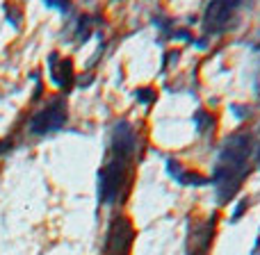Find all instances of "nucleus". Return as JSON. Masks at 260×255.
I'll return each mask as SVG.
<instances>
[{
    "instance_id": "obj_1",
    "label": "nucleus",
    "mask_w": 260,
    "mask_h": 255,
    "mask_svg": "<svg viewBox=\"0 0 260 255\" xmlns=\"http://www.w3.org/2000/svg\"><path fill=\"white\" fill-rule=\"evenodd\" d=\"M139 137L130 121L121 119L110 132L105 160L99 169V203L103 205H121L128 198L135 180V162H137Z\"/></svg>"
},
{
    "instance_id": "obj_2",
    "label": "nucleus",
    "mask_w": 260,
    "mask_h": 255,
    "mask_svg": "<svg viewBox=\"0 0 260 255\" xmlns=\"http://www.w3.org/2000/svg\"><path fill=\"white\" fill-rule=\"evenodd\" d=\"M253 157V137L249 132H235L221 143L219 157L212 169L210 185L217 192V201L221 205L231 201L240 192L244 178L251 171Z\"/></svg>"
},
{
    "instance_id": "obj_3",
    "label": "nucleus",
    "mask_w": 260,
    "mask_h": 255,
    "mask_svg": "<svg viewBox=\"0 0 260 255\" xmlns=\"http://www.w3.org/2000/svg\"><path fill=\"white\" fill-rule=\"evenodd\" d=\"M69 119V107H67V98L64 96H55L41 110H37L30 117V123H27V130L35 137H48V134L59 132L64 126H67Z\"/></svg>"
},
{
    "instance_id": "obj_4",
    "label": "nucleus",
    "mask_w": 260,
    "mask_h": 255,
    "mask_svg": "<svg viewBox=\"0 0 260 255\" xmlns=\"http://www.w3.org/2000/svg\"><path fill=\"white\" fill-rule=\"evenodd\" d=\"M135 244V228L126 216H114L108 226L101 255H130Z\"/></svg>"
},
{
    "instance_id": "obj_5",
    "label": "nucleus",
    "mask_w": 260,
    "mask_h": 255,
    "mask_svg": "<svg viewBox=\"0 0 260 255\" xmlns=\"http://www.w3.org/2000/svg\"><path fill=\"white\" fill-rule=\"evenodd\" d=\"M215 228H217V216L210 219L197 221L189 226V235H187V255H208L212 246V237H215Z\"/></svg>"
},
{
    "instance_id": "obj_6",
    "label": "nucleus",
    "mask_w": 260,
    "mask_h": 255,
    "mask_svg": "<svg viewBox=\"0 0 260 255\" xmlns=\"http://www.w3.org/2000/svg\"><path fill=\"white\" fill-rule=\"evenodd\" d=\"M240 9V3H210L203 16L206 34H221L229 30V21H233L235 12Z\"/></svg>"
},
{
    "instance_id": "obj_7",
    "label": "nucleus",
    "mask_w": 260,
    "mask_h": 255,
    "mask_svg": "<svg viewBox=\"0 0 260 255\" xmlns=\"http://www.w3.org/2000/svg\"><path fill=\"white\" fill-rule=\"evenodd\" d=\"M48 73L50 80L59 87L62 91H69L76 80V68H73V62L69 57H59L57 53H53L48 57Z\"/></svg>"
},
{
    "instance_id": "obj_8",
    "label": "nucleus",
    "mask_w": 260,
    "mask_h": 255,
    "mask_svg": "<svg viewBox=\"0 0 260 255\" xmlns=\"http://www.w3.org/2000/svg\"><path fill=\"white\" fill-rule=\"evenodd\" d=\"M167 171H169L171 178H174L178 185H183V187H203V185L210 183L206 175L183 166L178 160H167Z\"/></svg>"
},
{
    "instance_id": "obj_9",
    "label": "nucleus",
    "mask_w": 260,
    "mask_h": 255,
    "mask_svg": "<svg viewBox=\"0 0 260 255\" xmlns=\"http://www.w3.org/2000/svg\"><path fill=\"white\" fill-rule=\"evenodd\" d=\"M194 126H197L199 132H210L212 134V130H215V126H217V119L212 117L210 112H206V110H199V112L194 114Z\"/></svg>"
},
{
    "instance_id": "obj_10",
    "label": "nucleus",
    "mask_w": 260,
    "mask_h": 255,
    "mask_svg": "<svg viewBox=\"0 0 260 255\" xmlns=\"http://www.w3.org/2000/svg\"><path fill=\"white\" fill-rule=\"evenodd\" d=\"M91 34V25H89V18L82 16L78 18V25H76V39L78 41H87V37Z\"/></svg>"
},
{
    "instance_id": "obj_11",
    "label": "nucleus",
    "mask_w": 260,
    "mask_h": 255,
    "mask_svg": "<svg viewBox=\"0 0 260 255\" xmlns=\"http://www.w3.org/2000/svg\"><path fill=\"white\" fill-rule=\"evenodd\" d=\"M46 7H53V9H59V12H67L69 5H62V3H46Z\"/></svg>"
}]
</instances>
